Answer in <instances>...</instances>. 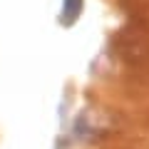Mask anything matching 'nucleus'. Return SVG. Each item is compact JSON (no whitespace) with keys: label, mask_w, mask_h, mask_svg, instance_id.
<instances>
[{"label":"nucleus","mask_w":149,"mask_h":149,"mask_svg":"<svg viewBox=\"0 0 149 149\" xmlns=\"http://www.w3.org/2000/svg\"><path fill=\"white\" fill-rule=\"evenodd\" d=\"M82 5H85V0H62V13H60V22L62 25H74L77 17L82 13Z\"/></svg>","instance_id":"obj_1"}]
</instances>
